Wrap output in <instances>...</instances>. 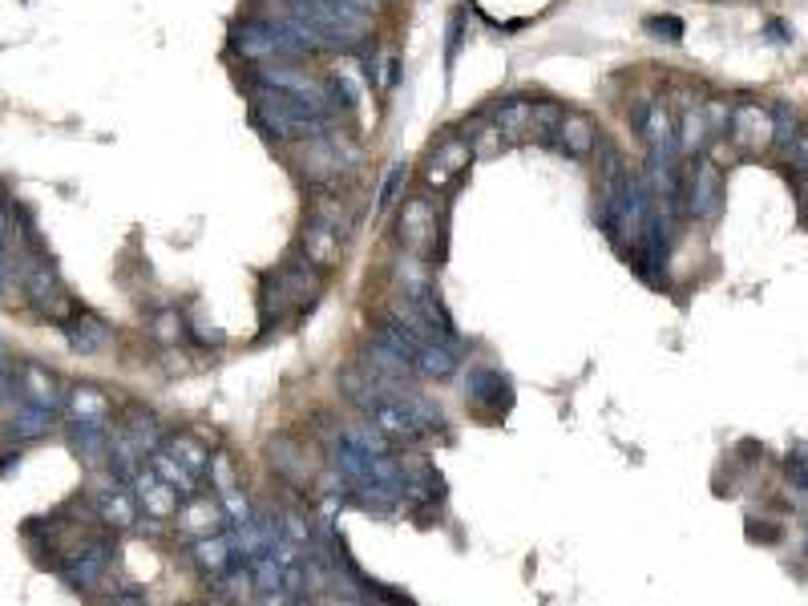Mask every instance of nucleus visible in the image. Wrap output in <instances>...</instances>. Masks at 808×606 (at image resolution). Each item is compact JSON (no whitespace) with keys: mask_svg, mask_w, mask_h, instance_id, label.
I'll return each instance as SVG.
<instances>
[{"mask_svg":"<svg viewBox=\"0 0 808 606\" xmlns=\"http://www.w3.org/2000/svg\"><path fill=\"white\" fill-rule=\"evenodd\" d=\"M138 457H142V448H133L126 436H118V441H109V453H106V461H109V469H114V477H118L121 485H130L133 481V473L142 469L138 465Z\"/></svg>","mask_w":808,"mask_h":606,"instance_id":"obj_23","label":"nucleus"},{"mask_svg":"<svg viewBox=\"0 0 808 606\" xmlns=\"http://www.w3.org/2000/svg\"><path fill=\"white\" fill-rule=\"evenodd\" d=\"M364 368H368V372H376V376H385V380H405V376L412 372V364L388 348L385 339L364 344Z\"/></svg>","mask_w":808,"mask_h":606,"instance_id":"obj_19","label":"nucleus"},{"mask_svg":"<svg viewBox=\"0 0 808 606\" xmlns=\"http://www.w3.org/2000/svg\"><path fill=\"white\" fill-rule=\"evenodd\" d=\"M53 412L57 409H45V404H29L24 400V409H17V416L9 421L12 436L17 441H33V436H45L53 429Z\"/></svg>","mask_w":808,"mask_h":606,"instance_id":"obj_21","label":"nucleus"},{"mask_svg":"<svg viewBox=\"0 0 808 606\" xmlns=\"http://www.w3.org/2000/svg\"><path fill=\"white\" fill-rule=\"evenodd\" d=\"M315 295H320L315 263L312 259H291V263H283L276 275L267 279L263 300H259V307H263V324L279 320V315L291 312V307H303V303L315 300Z\"/></svg>","mask_w":808,"mask_h":606,"instance_id":"obj_2","label":"nucleus"},{"mask_svg":"<svg viewBox=\"0 0 808 606\" xmlns=\"http://www.w3.org/2000/svg\"><path fill=\"white\" fill-rule=\"evenodd\" d=\"M465 400L477 404L482 412H506L514 404V385H509L506 372H494V368H473L465 376Z\"/></svg>","mask_w":808,"mask_h":606,"instance_id":"obj_6","label":"nucleus"},{"mask_svg":"<svg viewBox=\"0 0 808 606\" xmlns=\"http://www.w3.org/2000/svg\"><path fill=\"white\" fill-rule=\"evenodd\" d=\"M121 436H126V441H130L133 448H142V453H154L158 441H162V424H158L154 412L130 409V412H126V424H121Z\"/></svg>","mask_w":808,"mask_h":606,"instance_id":"obj_20","label":"nucleus"},{"mask_svg":"<svg viewBox=\"0 0 808 606\" xmlns=\"http://www.w3.org/2000/svg\"><path fill=\"white\" fill-rule=\"evenodd\" d=\"M303 259H312L315 267H332L340 259V230L312 223L303 230Z\"/></svg>","mask_w":808,"mask_h":606,"instance_id":"obj_18","label":"nucleus"},{"mask_svg":"<svg viewBox=\"0 0 808 606\" xmlns=\"http://www.w3.org/2000/svg\"><path fill=\"white\" fill-rule=\"evenodd\" d=\"M397 235L405 242V251L412 255H424L433 247L437 239V206L429 194H412L409 203L400 206V223H397Z\"/></svg>","mask_w":808,"mask_h":606,"instance_id":"obj_4","label":"nucleus"},{"mask_svg":"<svg viewBox=\"0 0 808 606\" xmlns=\"http://www.w3.org/2000/svg\"><path fill=\"white\" fill-rule=\"evenodd\" d=\"M69 448L85 465H101L109 453V436H106V424L97 421H69Z\"/></svg>","mask_w":808,"mask_h":606,"instance_id":"obj_14","label":"nucleus"},{"mask_svg":"<svg viewBox=\"0 0 808 606\" xmlns=\"http://www.w3.org/2000/svg\"><path fill=\"white\" fill-rule=\"evenodd\" d=\"M65 339H69L73 351H85V356H94V351H106L114 344V332H109L106 320H97L89 312H73L65 324H61Z\"/></svg>","mask_w":808,"mask_h":606,"instance_id":"obj_9","label":"nucleus"},{"mask_svg":"<svg viewBox=\"0 0 808 606\" xmlns=\"http://www.w3.org/2000/svg\"><path fill=\"white\" fill-rule=\"evenodd\" d=\"M17 388H21V397L29 404H45V409H57L61 404V385L57 376L41 368V364H24L21 376H17Z\"/></svg>","mask_w":808,"mask_h":606,"instance_id":"obj_12","label":"nucleus"},{"mask_svg":"<svg viewBox=\"0 0 808 606\" xmlns=\"http://www.w3.org/2000/svg\"><path fill=\"white\" fill-rule=\"evenodd\" d=\"M170 453L186 465V469H194V473H206L211 469V453H206L198 441H191V436H179V441H170Z\"/></svg>","mask_w":808,"mask_h":606,"instance_id":"obj_25","label":"nucleus"},{"mask_svg":"<svg viewBox=\"0 0 808 606\" xmlns=\"http://www.w3.org/2000/svg\"><path fill=\"white\" fill-rule=\"evenodd\" d=\"M223 518H227V509L218 506V501H191L186 509H179V530L194 542V538L218 530Z\"/></svg>","mask_w":808,"mask_h":606,"instance_id":"obj_16","label":"nucleus"},{"mask_svg":"<svg viewBox=\"0 0 808 606\" xmlns=\"http://www.w3.org/2000/svg\"><path fill=\"white\" fill-rule=\"evenodd\" d=\"M0 235H4V210H0Z\"/></svg>","mask_w":808,"mask_h":606,"instance_id":"obj_31","label":"nucleus"},{"mask_svg":"<svg viewBox=\"0 0 808 606\" xmlns=\"http://www.w3.org/2000/svg\"><path fill=\"white\" fill-rule=\"evenodd\" d=\"M24 295H29V303H33L36 312L45 315V320H57V324H65V320L73 315L69 295L61 291L57 275H53L49 267H41V263L24 271Z\"/></svg>","mask_w":808,"mask_h":606,"instance_id":"obj_5","label":"nucleus"},{"mask_svg":"<svg viewBox=\"0 0 808 606\" xmlns=\"http://www.w3.org/2000/svg\"><path fill=\"white\" fill-rule=\"evenodd\" d=\"M97 518L106 521V526H114V530H126V526L138 521V497H133L126 485L109 481L106 489L97 494Z\"/></svg>","mask_w":808,"mask_h":606,"instance_id":"obj_11","label":"nucleus"},{"mask_svg":"<svg viewBox=\"0 0 808 606\" xmlns=\"http://www.w3.org/2000/svg\"><path fill=\"white\" fill-rule=\"evenodd\" d=\"M473 162V142L470 138H449L445 145H437L433 158H429V166H424V182L429 186H445V182L461 178V170Z\"/></svg>","mask_w":808,"mask_h":606,"instance_id":"obj_8","label":"nucleus"},{"mask_svg":"<svg viewBox=\"0 0 808 606\" xmlns=\"http://www.w3.org/2000/svg\"><path fill=\"white\" fill-rule=\"evenodd\" d=\"M109 550L114 545L106 538H85V542L69 545L61 554V574H65V582H69L73 591L94 594L109 578Z\"/></svg>","mask_w":808,"mask_h":606,"instance_id":"obj_3","label":"nucleus"},{"mask_svg":"<svg viewBox=\"0 0 808 606\" xmlns=\"http://www.w3.org/2000/svg\"><path fill=\"white\" fill-rule=\"evenodd\" d=\"M211 477H215L218 494H230V489H235V473H230V457H227V453L211 457Z\"/></svg>","mask_w":808,"mask_h":606,"instance_id":"obj_28","label":"nucleus"},{"mask_svg":"<svg viewBox=\"0 0 808 606\" xmlns=\"http://www.w3.org/2000/svg\"><path fill=\"white\" fill-rule=\"evenodd\" d=\"M251 118L263 126L271 138L279 142H312L320 133H332V121H327V109L303 101V97L288 94V89H276V85L255 82L251 89Z\"/></svg>","mask_w":808,"mask_h":606,"instance_id":"obj_1","label":"nucleus"},{"mask_svg":"<svg viewBox=\"0 0 808 606\" xmlns=\"http://www.w3.org/2000/svg\"><path fill=\"white\" fill-rule=\"evenodd\" d=\"M461 364V348L457 344H445V339H424L421 351L412 356V372L429 376V380H449L457 372Z\"/></svg>","mask_w":808,"mask_h":606,"instance_id":"obj_10","label":"nucleus"},{"mask_svg":"<svg viewBox=\"0 0 808 606\" xmlns=\"http://www.w3.org/2000/svg\"><path fill=\"white\" fill-rule=\"evenodd\" d=\"M130 489H133V497H138V506H142L150 518H174L182 509V494L170 481H162L154 469L133 473Z\"/></svg>","mask_w":808,"mask_h":606,"instance_id":"obj_7","label":"nucleus"},{"mask_svg":"<svg viewBox=\"0 0 808 606\" xmlns=\"http://www.w3.org/2000/svg\"><path fill=\"white\" fill-rule=\"evenodd\" d=\"M194 562H198L211 578H223L239 558H235V550H230L227 533H203V538H194Z\"/></svg>","mask_w":808,"mask_h":606,"instance_id":"obj_13","label":"nucleus"},{"mask_svg":"<svg viewBox=\"0 0 808 606\" xmlns=\"http://www.w3.org/2000/svg\"><path fill=\"white\" fill-rule=\"evenodd\" d=\"M400 182H405V166H392V170H388L385 186H380V198H376V210H385V206L392 203V198H397Z\"/></svg>","mask_w":808,"mask_h":606,"instance_id":"obj_29","label":"nucleus"},{"mask_svg":"<svg viewBox=\"0 0 808 606\" xmlns=\"http://www.w3.org/2000/svg\"><path fill=\"white\" fill-rule=\"evenodd\" d=\"M154 336L162 339V344H174V339L182 336V315L179 312H162L154 320Z\"/></svg>","mask_w":808,"mask_h":606,"instance_id":"obj_27","label":"nucleus"},{"mask_svg":"<svg viewBox=\"0 0 808 606\" xmlns=\"http://www.w3.org/2000/svg\"><path fill=\"white\" fill-rule=\"evenodd\" d=\"M594 145H599V133H594L591 118H562V126H558V150H567V154H591Z\"/></svg>","mask_w":808,"mask_h":606,"instance_id":"obj_22","label":"nucleus"},{"mask_svg":"<svg viewBox=\"0 0 808 606\" xmlns=\"http://www.w3.org/2000/svg\"><path fill=\"white\" fill-rule=\"evenodd\" d=\"M332 97H336V106L356 109L360 106V82H356L352 73H336V77H332Z\"/></svg>","mask_w":808,"mask_h":606,"instance_id":"obj_26","label":"nucleus"},{"mask_svg":"<svg viewBox=\"0 0 808 606\" xmlns=\"http://www.w3.org/2000/svg\"><path fill=\"white\" fill-rule=\"evenodd\" d=\"M65 412H69V421H97V424H106L109 412H114V404H109V397L101 392V388L77 385V388H69V397H65Z\"/></svg>","mask_w":808,"mask_h":606,"instance_id":"obj_15","label":"nucleus"},{"mask_svg":"<svg viewBox=\"0 0 808 606\" xmlns=\"http://www.w3.org/2000/svg\"><path fill=\"white\" fill-rule=\"evenodd\" d=\"M9 288H12V259H9V251L0 247V300L9 295Z\"/></svg>","mask_w":808,"mask_h":606,"instance_id":"obj_30","label":"nucleus"},{"mask_svg":"<svg viewBox=\"0 0 808 606\" xmlns=\"http://www.w3.org/2000/svg\"><path fill=\"white\" fill-rule=\"evenodd\" d=\"M150 469H154L158 477H162V481L174 485V489H179L182 497L198 494V473L186 469V465H182V461L174 457L170 448H154V453H150Z\"/></svg>","mask_w":808,"mask_h":606,"instance_id":"obj_17","label":"nucleus"},{"mask_svg":"<svg viewBox=\"0 0 808 606\" xmlns=\"http://www.w3.org/2000/svg\"><path fill=\"white\" fill-rule=\"evenodd\" d=\"M344 441H348V445H356L360 453H388V436L380 433V429H376L368 416H364V421H356V424H348V429H344Z\"/></svg>","mask_w":808,"mask_h":606,"instance_id":"obj_24","label":"nucleus"}]
</instances>
